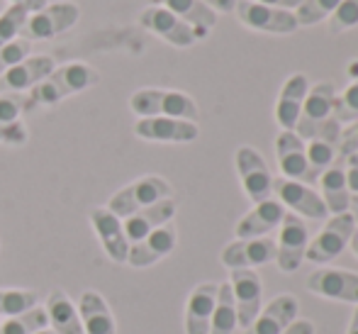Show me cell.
<instances>
[{"instance_id": "obj_41", "label": "cell", "mask_w": 358, "mask_h": 334, "mask_svg": "<svg viewBox=\"0 0 358 334\" xmlns=\"http://www.w3.org/2000/svg\"><path fill=\"white\" fill-rule=\"evenodd\" d=\"M280 334H315V322L310 320H295L285 332Z\"/></svg>"}, {"instance_id": "obj_37", "label": "cell", "mask_w": 358, "mask_h": 334, "mask_svg": "<svg viewBox=\"0 0 358 334\" xmlns=\"http://www.w3.org/2000/svg\"><path fill=\"white\" fill-rule=\"evenodd\" d=\"M358 25V0H341L329 18V32L341 34Z\"/></svg>"}, {"instance_id": "obj_7", "label": "cell", "mask_w": 358, "mask_h": 334, "mask_svg": "<svg viewBox=\"0 0 358 334\" xmlns=\"http://www.w3.org/2000/svg\"><path fill=\"white\" fill-rule=\"evenodd\" d=\"M334 100L336 90L331 81H322L312 90H307V98L300 110V120L295 125V134L302 141H310L312 137L320 132L322 125L334 115Z\"/></svg>"}, {"instance_id": "obj_4", "label": "cell", "mask_w": 358, "mask_h": 334, "mask_svg": "<svg viewBox=\"0 0 358 334\" xmlns=\"http://www.w3.org/2000/svg\"><path fill=\"white\" fill-rule=\"evenodd\" d=\"M356 232V220L351 212H341V215L329 217L324 230L310 242L305 251V261L312 264H329V261L339 259L341 251L349 246L351 237Z\"/></svg>"}, {"instance_id": "obj_16", "label": "cell", "mask_w": 358, "mask_h": 334, "mask_svg": "<svg viewBox=\"0 0 358 334\" xmlns=\"http://www.w3.org/2000/svg\"><path fill=\"white\" fill-rule=\"evenodd\" d=\"M176 242H178V232H176L173 222H169V225L154 230L149 237H144L142 242L129 244L127 264L134 268L154 266L156 261H161L164 256H169L176 249Z\"/></svg>"}, {"instance_id": "obj_40", "label": "cell", "mask_w": 358, "mask_h": 334, "mask_svg": "<svg viewBox=\"0 0 358 334\" xmlns=\"http://www.w3.org/2000/svg\"><path fill=\"white\" fill-rule=\"evenodd\" d=\"M339 154L341 156H351L358 154V120L351 125L349 130H344L339 137Z\"/></svg>"}, {"instance_id": "obj_27", "label": "cell", "mask_w": 358, "mask_h": 334, "mask_svg": "<svg viewBox=\"0 0 358 334\" xmlns=\"http://www.w3.org/2000/svg\"><path fill=\"white\" fill-rule=\"evenodd\" d=\"M154 5L171 10L176 18H180L185 25H190L195 37L203 39L210 34V29L217 25V13L203 3V0H151Z\"/></svg>"}, {"instance_id": "obj_44", "label": "cell", "mask_w": 358, "mask_h": 334, "mask_svg": "<svg viewBox=\"0 0 358 334\" xmlns=\"http://www.w3.org/2000/svg\"><path fill=\"white\" fill-rule=\"evenodd\" d=\"M10 5H22V8H27L29 13H39V10L47 8V0H10Z\"/></svg>"}, {"instance_id": "obj_43", "label": "cell", "mask_w": 358, "mask_h": 334, "mask_svg": "<svg viewBox=\"0 0 358 334\" xmlns=\"http://www.w3.org/2000/svg\"><path fill=\"white\" fill-rule=\"evenodd\" d=\"M208 8L220 10V13H231L236 8V0H203Z\"/></svg>"}, {"instance_id": "obj_14", "label": "cell", "mask_w": 358, "mask_h": 334, "mask_svg": "<svg viewBox=\"0 0 358 334\" xmlns=\"http://www.w3.org/2000/svg\"><path fill=\"white\" fill-rule=\"evenodd\" d=\"M273 193L278 195L280 205H287L295 215H305L310 220H324L329 215L324 200L305 183L290 179H273Z\"/></svg>"}, {"instance_id": "obj_6", "label": "cell", "mask_w": 358, "mask_h": 334, "mask_svg": "<svg viewBox=\"0 0 358 334\" xmlns=\"http://www.w3.org/2000/svg\"><path fill=\"white\" fill-rule=\"evenodd\" d=\"M310 246V230L305 220L295 212H285L280 222V235L275 242V264L283 273H295L305 261V251Z\"/></svg>"}, {"instance_id": "obj_47", "label": "cell", "mask_w": 358, "mask_h": 334, "mask_svg": "<svg viewBox=\"0 0 358 334\" xmlns=\"http://www.w3.org/2000/svg\"><path fill=\"white\" fill-rule=\"evenodd\" d=\"M351 215H354V220H356V225H358V205L354 207V212H351Z\"/></svg>"}, {"instance_id": "obj_42", "label": "cell", "mask_w": 358, "mask_h": 334, "mask_svg": "<svg viewBox=\"0 0 358 334\" xmlns=\"http://www.w3.org/2000/svg\"><path fill=\"white\" fill-rule=\"evenodd\" d=\"M254 3L268 5V8H280V10H297L302 5V0H254Z\"/></svg>"}, {"instance_id": "obj_17", "label": "cell", "mask_w": 358, "mask_h": 334, "mask_svg": "<svg viewBox=\"0 0 358 334\" xmlns=\"http://www.w3.org/2000/svg\"><path fill=\"white\" fill-rule=\"evenodd\" d=\"M90 225H93L95 235H98L100 244H103L105 254L117 264H124L129 254V242L124 237L122 220L108 210V207H95L90 212Z\"/></svg>"}, {"instance_id": "obj_13", "label": "cell", "mask_w": 358, "mask_h": 334, "mask_svg": "<svg viewBox=\"0 0 358 334\" xmlns=\"http://www.w3.org/2000/svg\"><path fill=\"white\" fill-rule=\"evenodd\" d=\"M139 22L144 29L154 32L156 37H161L164 42L173 44V47H193L198 42L193 27L185 25L180 18H176L171 10L161 8V5H151L139 15Z\"/></svg>"}, {"instance_id": "obj_3", "label": "cell", "mask_w": 358, "mask_h": 334, "mask_svg": "<svg viewBox=\"0 0 358 334\" xmlns=\"http://www.w3.org/2000/svg\"><path fill=\"white\" fill-rule=\"evenodd\" d=\"M171 193H173V188H171V183L166 179H161V176H142V179H137L134 183L117 190V193L110 198L108 210L113 212V215H117L120 220H124V217L134 215V212L142 210V207H149L159 200L171 198Z\"/></svg>"}, {"instance_id": "obj_39", "label": "cell", "mask_w": 358, "mask_h": 334, "mask_svg": "<svg viewBox=\"0 0 358 334\" xmlns=\"http://www.w3.org/2000/svg\"><path fill=\"white\" fill-rule=\"evenodd\" d=\"M346 188H349L351 207L358 205V154L346 156Z\"/></svg>"}, {"instance_id": "obj_32", "label": "cell", "mask_w": 358, "mask_h": 334, "mask_svg": "<svg viewBox=\"0 0 358 334\" xmlns=\"http://www.w3.org/2000/svg\"><path fill=\"white\" fill-rule=\"evenodd\" d=\"M49 327V317L44 307H32L22 315L8 317L0 322V334H37Z\"/></svg>"}, {"instance_id": "obj_31", "label": "cell", "mask_w": 358, "mask_h": 334, "mask_svg": "<svg viewBox=\"0 0 358 334\" xmlns=\"http://www.w3.org/2000/svg\"><path fill=\"white\" fill-rule=\"evenodd\" d=\"M236 330V302L229 281L217 286V300L210 322V334H231Z\"/></svg>"}, {"instance_id": "obj_33", "label": "cell", "mask_w": 358, "mask_h": 334, "mask_svg": "<svg viewBox=\"0 0 358 334\" xmlns=\"http://www.w3.org/2000/svg\"><path fill=\"white\" fill-rule=\"evenodd\" d=\"M39 295L34 291H17V288H8L0 291V317H15L22 312L37 307Z\"/></svg>"}, {"instance_id": "obj_48", "label": "cell", "mask_w": 358, "mask_h": 334, "mask_svg": "<svg viewBox=\"0 0 358 334\" xmlns=\"http://www.w3.org/2000/svg\"><path fill=\"white\" fill-rule=\"evenodd\" d=\"M37 334H57V332H54V330H49V327H47V330H42V332H37Z\"/></svg>"}, {"instance_id": "obj_36", "label": "cell", "mask_w": 358, "mask_h": 334, "mask_svg": "<svg viewBox=\"0 0 358 334\" xmlns=\"http://www.w3.org/2000/svg\"><path fill=\"white\" fill-rule=\"evenodd\" d=\"M331 118L339 125L356 123L358 120V78L344 90V95H339V98L334 100V115H331Z\"/></svg>"}, {"instance_id": "obj_9", "label": "cell", "mask_w": 358, "mask_h": 334, "mask_svg": "<svg viewBox=\"0 0 358 334\" xmlns=\"http://www.w3.org/2000/svg\"><path fill=\"white\" fill-rule=\"evenodd\" d=\"M236 171H239L244 193L249 195L251 202L259 205L264 200H271V195H273V176H271L264 156L254 146H239L236 149Z\"/></svg>"}, {"instance_id": "obj_11", "label": "cell", "mask_w": 358, "mask_h": 334, "mask_svg": "<svg viewBox=\"0 0 358 334\" xmlns=\"http://www.w3.org/2000/svg\"><path fill=\"white\" fill-rule=\"evenodd\" d=\"M307 291L329 300L358 305V273L344 268H317L307 278Z\"/></svg>"}, {"instance_id": "obj_21", "label": "cell", "mask_w": 358, "mask_h": 334, "mask_svg": "<svg viewBox=\"0 0 358 334\" xmlns=\"http://www.w3.org/2000/svg\"><path fill=\"white\" fill-rule=\"evenodd\" d=\"M57 69L52 57H27L24 62H20L17 67L5 71L0 76V90L5 93H24L32 90L37 83H42L52 71Z\"/></svg>"}, {"instance_id": "obj_23", "label": "cell", "mask_w": 358, "mask_h": 334, "mask_svg": "<svg viewBox=\"0 0 358 334\" xmlns=\"http://www.w3.org/2000/svg\"><path fill=\"white\" fill-rule=\"evenodd\" d=\"M285 217V207L278 200H264L254 207L251 212H246L236 225V239H256V237H266L268 232H273L275 227H280Z\"/></svg>"}, {"instance_id": "obj_2", "label": "cell", "mask_w": 358, "mask_h": 334, "mask_svg": "<svg viewBox=\"0 0 358 334\" xmlns=\"http://www.w3.org/2000/svg\"><path fill=\"white\" fill-rule=\"evenodd\" d=\"M129 108L139 118H176L198 123L200 110L190 95L180 90H161V88H146L137 90L129 98Z\"/></svg>"}, {"instance_id": "obj_24", "label": "cell", "mask_w": 358, "mask_h": 334, "mask_svg": "<svg viewBox=\"0 0 358 334\" xmlns=\"http://www.w3.org/2000/svg\"><path fill=\"white\" fill-rule=\"evenodd\" d=\"M217 300V283H200L185 305V334H210Z\"/></svg>"}, {"instance_id": "obj_5", "label": "cell", "mask_w": 358, "mask_h": 334, "mask_svg": "<svg viewBox=\"0 0 358 334\" xmlns=\"http://www.w3.org/2000/svg\"><path fill=\"white\" fill-rule=\"evenodd\" d=\"M80 18V8L71 0H59L47 5L39 13H32L22 29V39L37 42V39H54L62 32H69Z\"/></svg>"}, {"instance_id": "obj_38", "label": "cell", "mask_w": 358, "mask_h": 334, "mask_svg": "<svg viewBox=\"0 0 358 334\" xmlns=\"http://www.w3.org/2000/svg\"><path fill=\"white\" fill-rule=\"evenodd\" d=\"M29 52H32V42H27V39H22V37L15 39V42L3 44V47H0V76L13 67H17L20 62H24V59L29 57Z\"/></svg>"}, {"instance_id": "obj_19", "label": "cell", "mask_w": 358, "mask_h": 334, "mask_svg": "<svg viewBox=\"0 0 358 334\" xmlns=\"http://www.w3.org/2000/svg\"><path fill=\"white\" fill-rule=\"evenodd\" d=\"M173 215H176L173 198H166V200L154 202V205H149V207H142V210H137L134 215H129L122 220L124 237H127L129 244L142 242L144 237H149L154 230L169 225V222L173 220Z\"/></svg>"}, {"instance_id": "obj_10", "label": "cell", "mask_w": 358, "mask_h": 334, "mask_svg": "<svg viewBox=\"0 0 358 334\" xmlns=\"http://www.w3.org/2000/svg\"><path fill=\"white\" fill-rule=\"evenodd\" d=\"M236 18L241 25L259 32L271 34H292L300 25H297L295 15L280 8H268V5L254 3V0H239L236 3Z\"/></svg>"}, {"instance_id": "obj_29", "label": "cell", "mask_w": 358, "mask_h": 334, "mask_svg": "<svg viewBox=\"0 0 358 334\" xmlns=\"http://www.w3.org/2000/svg\"><path fill=\"white\" fill-rule=\"evenodd\" d=\"M22 93H0V141L5 144H22L27 139V130L20 123L24 113Z\"/></svg>"}, {"instance_id": "obj_34", "label": "cell", "mask_w": 358, "mask_h": 334, "mask_svg": "<svg viewBox=\"0 0 358 334\" xmlns=\"http://www.w3.org/2000/svg\"><path fill=\"white\" fill-rule=\"evenodd\" d=\"M29 15L32 13L22 5H10V8L3 10V15H0V47L22 37V29L27 25Z\"/></svg>"}, {"instance_id": "obj_22", "label": "cell", "mask_w": 358, "mask_h": 334, "mask_svg": "<svg viewBox=\"0 0 358 334\" xmlns=\"http://www.w3.org/2000/svg\"><path fill=\"white\" fill-rule=\"evenodd\" d=\"M307 90H310V83H307V76L302 74H292L283 83V88H280L278 105H275V120H278L283 132H295Z\"/></svg>"}, {"instance_id": "obj_30", "label": "cell", "mask_w": 358, "mask_h": 334, "mask_svg": "<svg viewBox=\"0 0 358 334\" xmlns=\"http://www.w3.org/2000/svg\"><path fill=\"white\" fill-rule=\"evenodd\" d=\"M47 317H49V325L57 334H83V325H80V317L78 310L69 295L64 291H52L47 298Z\"/></svg>"}, {"instance_id": "obj_8", "label": "cell", "mask_w": 358, "mask_h": 334, "mask_svg": "<svg viewBox=\"0 0 358 334\" xmlns=\"http://www.w3.org/2000/svg\"><path fill=\"white\" fill-rule=\"evenodd\" d=\"M236 302V327H251L264 305V283L254 268H234L229 278Z\"/></svg>"}, {"instance_id": "obj_35", "label": "cell", "mask_w": 358, "mask_h": 334, "mask_svg": "<svg viewBox=\"0 0 358 334\" xmlns=\"http://www.w3.org/2000/svg\"><path fill=\"white\" fill-rule=\"evenodd\" d=\"M341 0H302V5L297 8L295 20L302 27H310V25L322 22L324 18H331L336 8H339Z\"/></svg>"}, {"instance_id": "obj_15", "label": "cell", "mask_w": 358, "mask_h": 334, "mask_svg": "<svg viewBox=\"0 0 358 334\" xmlns=\"http://www.w3.org/2000/svg\"><path fill=\"white\" fill-rule=\"evenodd\" d=\"M222 264L227 268H256L275 261V242L268 237H256V239H236L222 249Z\"/></svg>"}, {"instance_id": "obj_12", "label": "cell", "mask_w": 358, "mask_h": 334, "mask_svg": "<svg viewBox=\"0 0 358 334\" xmlns=\"http://www.w3.org/2000/svg\"><path fill=\"white\" fill-rule=\"evenodd\" d=\"M275 154L283 179L297 181V183L312 186L317 181L310 161H307V144L295 132H280L275 139Z\"/></svg>"}, {"instance_id": "obj_28", "label": "cell", "mask_w": 358, "mask_h": 334, "mask_svg": "<svg viewBox=\"0 0 358 334\" xmlns=\"http://www.w3.org/2000/svg\"><path fill=\"white\" fill-rule=\"evenodd\" d=\"M78 317H80V325H83V334H117L115 317L100 293L85 291L80 295Z\"/></svg>"}, {"instance_id": "obj_20", "label": "cell", "mask_w": 358, "mask_h": 334, "mask_svg": "<svg viewBox=\"0 0 358 334\" xmlns=\"http://www.w3.org/2000/svg\"><path fill=\"white\" fill-rule=\"evenodd\" d=\"M297 298L290 293H280L266 305V310L259 312L251 327H246L244 334H280L295 322L297 317Z\"/></svg>"}, {"instance_id": "obj_46", "label": "cell", "mask_w": 358, "mask_h": 334, "mask_svg": "<svg viewBox=\"0 0 358 334\" xmlns=\"http://www.w3.org/2000/svg\"><path fill=\"white\" fill-rule=\"evenodd\" d=\"M349 246H351V251H354V254L358 256V232H354V237H351Z\"/></svg>"}, {"instance_id": "obj_18", "label": "cell", "mask_w": 358, "mask_h": 334, "mask_svg": "<svg viewBox=\"0 0 358 334\" xmlns=\"http://www.w3.org/2000/svg\"><path fill=\"white\" fill-rule=\"evenodd\" d=\"M198 125L188 120L176 118H139L134 125V134L149 141H171V144H185L198 139Z\"/></svg>"}, {"instance_id": "obj_26", "label": "cell", "mask_w": 358, "mask_h": 334, "mask_svg": "<svg viewBox=\"0 0 358 334\" xmlns=\"http://www.w3.org/2000/svg\"><path fill=\"white\" fill-rule=\"evenodd\" d=\"M322 193H324V205L329 212L341 215V212H349V188H346V156H336L320 176Z\"/></svg>"}, {"instance_id": "obj_25", "label": "cell", "mask_w": 358, "mask_h": 334, "mask_svg": "<svg viewBox=\"0 0 358 334\" xmlns=\"http://www.w3.org/2000/svg\"><path fill=\"white\" fill-rule=\"evenodd\" d=\"M339 137H341V125L334 118H329L320 127V132L310 139V144H307V161H310L317 181H320L322 171L339 156Z\"/></svg>"}, {"instance_id": "obj_45", "label": "cell", "mask_w": 358, "mask_h": 334, "mask_svg": "<svg viewBox=\"0 0 358 334\" xmlns=\"http://www.w3.org/2000/svg\"><path fill=\"white\" fill-rule=\"evenodd\" d=\"M346 334H358V305H356L354 315H351V325H349V332Z\"/></svg>"}, {"instance_id": "obj_1", "label": "cell", "mask_w": 358, "mask_h": 334, "mask_svg": "<svg viewBox=\"0 0 358 334\" xmlns=\"http://www.w3.org/2000/svg\"><path fill=\"white\" fill-rule=\"evenodd\" d=\"M98 71L90 69L88 64L71 62L64 64V67L54 69L42 83H37L29 95L24 98V108H39V105H54L62 103L69 95H76L80 90L90 88V85L98 83Z\"/></svg>"}]
</instances>
